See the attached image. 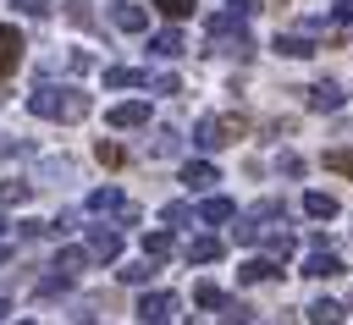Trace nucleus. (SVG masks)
<instances>
[{
  "label": "nucleus",
  "mask_w": 353,
  "mask_h": 325,
  "mask_svg": "<svg viewBox=\"0 0 353 325\" xmlns=\"http://www.w3.org/2000/svg\"><path fill=\"white\" fill-rule=\"evenodd\" d=\"M28 110L44 116V121H83L88 116V94L83 88H33Z\"/></svg>",
  "instance_id": "obj_1"
},
{
  "label": "nucleus",
  "mask_w": 353,
  "mask_h": 325,
  "mask_svg": "<svg viewBox=\"0 0 353 325\" xmlns=\"http://www.w3.org/2000/svg\"><path fill=\"white\" fill-rule=\"evenodd\" d=\"M210 50L215 55H237V61L254 55V39H248V28H243L237 11H215L210 17Z\"/></svg>",
  "instance_id": "obj_2"
},
{
  "label": "nucleus",
  "mask_w": 353,
  "mask_h": 325,
  "mask_svg": "<svg viewBox=\"0 0 353 325\" xmlns=\"http://www.w3.org/2000/svg\"><path fill=\"white\" fill-rule=\"evenodd\" d=\"M237 138V121H221V116H199L193 121V143L199 149H221V143H232Z\"/></svg>",
  "instance_id": "obj_3"
},
{
  "label": "nucleus",
  "mask_w": 353,
  "mask_h": 325,
  "mask_svg": "<svg viewBox=\"0 0 353 325\" xmlns=\"http://www.w3.org/2000/svg\"><path fill=\"white\" fill-rule=\"evenodd\" d=\"M171 308H176L171 292H143L138 297V325H171Z\"/></svg>",
  "instance_id": "obj_4"
},
{
  "label": "nucleus",
  "mask_w": 353,
  "mask_h": 325,
  "mask_svg": "<svg viewBox=\"0 0 353 325\" xmlns=\"http://www.w3.org/2000/svg\"><path fill=\"white\" fill-rule=\"evenodd\" d=\"M303 275H314V281H331V275H342V259L325 248V237H314V253L303 259Z\"/></svg>",
  "instance_id": "obj_5"
},
{
  "label": "nucleus",
  "mask_w": 353,
  "mask_h": 325,
  "mask_svg": "<svg viewBox=\"0 0 353 325\" xmlns=\"http://www.w3.org/2000/svg\"><path fill=\"white\" fill-rule=\"evenodd\" d=\"M110 127H149V99H127V105H110L105 110Z\"/></svg>",
  "instance_id": "obj_6"
},
{
  "label": "nucleus",
  "mask_w": 353,
  "mask_h": 325,
  "mask_svg": "<svg viewBox=\"0 0 353 325\" xmlns=\"http://www.w3.org/2000/svg\"><path fill=\"white\" fill-rule=\"evenodd\" d=\"M110 22H116L121 33H143V28H149V11L132 6V0H116V6H110Z\"/></svg>",
  "instance_id": "obj_7"
},
{
  "label": "nucleus",
  "mask_w": 353,
  "mask_h": 325,
  "mask_svg": "<svg viewBox=\"0 0 353 325\" xmlns=\"http://www.w3.org/2000/svg\"><path fill=\"white\" fill-rule=\"evenodd\" d=\"M182 182H188V193H210V187L221 182V171H215L210 160H188V165H182Z\"/></svg>",
  "instance_id": "obj_8"
},
{
  "label": "nucleus",
  "mask_w": 353,
  "mask_h": 325,
  "mask_svg": "<svg viewBox=\"0 0 353 325\" xmlns=\"http://www.w3.org/2000/svg\"><path fill=\"white\" fill-rule=\"evenodd\" d=\"M83 253H94V259H116L121 253V231H110V226H88V248Z\"/></svg>",
  "instance_id": "obj_9"
},
{
  "label": "nucleus",
  "mask_w": 353,
  "mask_h": 325,
  "mask_svg": "<svg viewBox=\"0 0 353 325\" xmlns=\"http://www.w3.org/2000/svg\"><path fill=\"white\" fill-rule=\"evenodd\" d=\"M22 50H28L22 33H17V28H0V77H11V72L22 66Z\"/></svg>",
  "instance_id": "obj_10"
},
{
  "label": "nucleus",
  "mask_w": 353,
  "mask_h": 325,
  "mask_svg": "<svg viewBox=\"0 0 353 325\" xmlns=\"http://www.w3.org/2000/svg\"><path fill=\"white\" fill-rule=\"evenodd\" d=\"M254 242H265V248H270V259H287V253L298 248V237H292V231H281V226H270V231L259 226V231H254Z\"/></svg>",
  "instance_id": "obj_11"
},
{
  "label": "nucleus",
  "mask_w": 353,
  "mask_h": 325,
  "mask_svg": "<svg viewBox=\"0 0 353 325\" xmlns=\"http://www.w3.org/2000/svg\"><path fill=\"white\" fill-rule=\"evenodd\" d=\"M88 209H94V215H121L127 198H121V187H94V193H88Z\"/></svg>",
  "instance_id": "obj_12"
},
{
  "label": "nucleus",
  "mask_w": 353,
  "mask_h": 325,
  "mask_svg": "<svg viewBox=\"0 0 353 325\" xmlns=\"http://www.w3.org/2000/svg\"><path fill=\"white\" fill-rule=\"evenodd\" d=\"M199 220H210V226H221V220H237V204H232V198H221V193H210V198L199 204Z\"/></svg>",
  "instance_id": "obj_13"
},
{
  "label": "nucleus",
  "mask_w": 353,
  "mask_h": 325,
  "mask_svg": "<svg viewBox=\"0 0 353 325\" xmlns=\"http://www.w3.org/2000/svg\"><path fill=\"white\" fill-rule=\"evenodd\" d=\"M182 253H188V264H215V259H221V242H215V237H188Z\"/></svg>",
  "instance_id": "obj_14"
},
{
  "label": "nucleus",
  "mask_w": 353,
  "mask_h": 325,
  "mask_svg": "<svg viewBox=\"0 0 353 325\" xmlns=\"http://www.w3.org/2000/svg\"><path fill=\"white\" fill-rule=\"evenodd\" d=\"M336 209H342V204H336L331 193H303V215H309V220H336Z\"/></svg>",
  "instance_id": "obj_15"
},
{
  "label": "nucleus",
  "mask_w": 353,
  "mask_h": 325,
  "mask_svg": "<svg viewBox=\"0 0 353 325\" xmlns=\"http://www.w3.org/2000/svg\"><path fill=\"white\" fill-rule=\"evenodd\" d=\"M149 83V72H138V66H110L105 72V88H143Z\"/></svg>",
  "instance_id": "obj_16"
},
{
  "label": "nucleus",
  "mask_w": 353,
  "mask_h": 325,
  "mask_svg": "<svg viewBox=\"0 0 353 325\" xmlns=\"http://www.w3.org/2000/svg\"><path fill=\"white\" fill-rule=\"evenodd\" d=\"M303 314H309L314 325H342V319H347V314H342V303H331V297H314Z\"/></svg>",
  "instance_id": "obj_17"
},
{
  "label": "nucleus",
  "mask_w": 353,
  "mask_h": 325,
  "mask_svg": "<svg viewBox=\"0 0 353 325\" xmlns=\"http://www.w3.org/2000/svg\"><path fill=\"white\" fill-rule=\"evenodd\" d=\"M149 50H154V55H165V61H171V55H182V50H188V39H182V33H176V28H165V33H154V39H149Z\"/></svg>",
  "instance_id": "obj_18"
},
{
  "label": "nucleus",
  "mask_w": 353,
  "mask_h": 325,
  "mask_svg": "<svg viewBox=\"0 0 353 325\" xmlns=\"http://www.w3.org/2000/svg\"><path fill=\"white\" fill-rule=\"evenodd\" d=\"M276 55L303 61V55H314V44H309V39H298V33H276Z\"/></svg>",
  "instance_id": "obj_19"
},
{
  "label": "nucleus",
  "mask_w": 353,
  "mask_h": 325,
  "mask_svg": "<svg viewBox=\"0 0 353 325\" xmlns=\"http://www.w3.org/2000/svg\"><path fill=\"white\" fill-rule=\"evenodd\" d=\"M309 110H342V88H336V83L309 88Z\"/></svg>",
  "instance_id": "obj_20"
},
{
  "label": "nucleus",
  "mask_w": 353,
  "mask_h": 325,
  "mask_svg": "<svg viewBox=\"0 0 353 325\" xmlns=\"http://www.w3.org/2000/svg\"><path fill=\"white\" fill-rule=\"evenodd\" d=\"M83 264H88V253H83V248H61V253H55V270H61L55 281H72Z\"/></svg>",
  "instance_id": "obj_21"
},
{
  "label": "nucleus",
  "mask_w": 353,
  "mask_h": 325,
  "mask_svg": "<svg viewBox=\"0 0 353 325\" xmlns=\"http://www.w3.org/2000/svg\"><path fill=\"white\" fill-rule=\"evenodd\" d=\"M176 242H171V231H143V259L154 264V259H165Z\"/></svg>",
  "instance_id": "obj_22"
},
{
  "label": "nucleus",
  "mask_w": 353,
  "mask_h": 325,
  "mask_svg": "<svg viewBox=\"0 0 353 325\" xmlns=\"http://www.w3.org/2000/svg\"><path fill=\"white\" fill-rule=\"evenodd\" d=\"M176 149H182V138H176L171 127H160V132H154V143H149V154H154V160H171Z\"/></svg>",
  "instance_id": "obj_23"
},
{
  "label": "nucleus",
  "mask_w": 353,
  "mask_h": 325,
  "mask_svg": "<svg viewBox=\"0 0 353 325\" xmlns=\"http://www.w3.org/2000/svg\"><path fill=\"white\" fill-rule=\"evenodd\" d=\"M270 275H276L270 259H243V264H237V281H270Z\"/></svg>",
  "instance_id": "obj_24"
},
{
  "label": "nucleus",
  "mask_w": 353,
  "mask_h": 325,
  "mask_svg": "<svg viewBox=\"0 0 353 325\" xmlns=\"http://www.w3.org/2000/svg\"><path fill=\"white\" fill-rule=\"evenodd\" d=\"M193 303H199V308H221V303H226V292H221V286H210V281H199V286H193Z\"/></svg>",
  "instance_id": "obj_25"
},
{
  "label": "nucleus",
  "mask_w": 353,
  "mask_h": 325,
  "mask_svg": "<svg viewBox=\"0 0 353 325\" xmlns=\"http://www.w3.org/2000/svg\"><path fill=\"white\" fill-rule=\"evenodd\" d=\"M160 220H165V226H182V220H193V204H182V198H171V204L160 209Z\"/></svg>",
  "instance_id": "obj_26"
},
{
  "label": "nucleus",
  "mask_w": 353,
  "mask_h": 325,
  "mask_svg": "<svg viewBox=\"0 0 353 325\" xmlns=\"http://www.w3.org/2000/svg\"><path fill=\"white\" fill-rule=\"evenodd\" d=\"M325 171H336V176H353V149H331V154H325Z\"/></svg>",
  "instance_id": "obj_27"
},
{
  "label": "nucleus",
  "mask_w": 353,
  "mask_h": 325,
  "mask_svg": "<svg viewBox=\"0 0 353 325\" xmlns=\"http://www.w3.org/2000/svg\"><path fill=\"white\" fill-rule=\"evenodd\" d=\"M221 325H254V314L243 303H221Z\"/></svg>",
  "instance_id": "obj_28"
},
{
  "label": "nucleus",
  "mask_w": 353,
  "mask_h": 325,
  "mask_svg": "<svg viewBox=\"0 0 353 325\" xmlns=\"http://www.w3.org/2000/svg\"><path fill=\"white\" fill-rule=\"evenodd\" d=\"M149 275H154V264H149V259H138V264H121V281H132V286H138V281H149Z\"/></svg>",
  "instance_id": "obj_29"
},
{
  "label": "nucleus",
  "mask_w": 353,
  "mask_h": 325,
  "mask_svg": "<svg viewBox=\"0 0 353 325\" xmlns=\"http://www.w3.org/2000/svg\"><path fill=\"white\" fill-rule=\"evenodd\" d=\"M160 6V17H171V22H182L188 11H193V0H154Z\"/></svg>",
  "instance_id": "obj_30"
},
{
  "label": "nucleus",
  "mask_w": 353,
  "mask_h": 325,
  "mask_svg": "<svg viewBox=\"0 0 353 325\" xmlns=\"http://www.w3.org/2000/svg\"><path fill=\"white\" fill-rule=\"evenodd\" d=\"M28 193H33V187H28V182H6V187H0V204H22V198H28Z\"/></svg>",
  "instance_id": "obj_31"
},
{
  "label": "nucleus",
  "mask_w": 353,
  "mask_h": 325,
  "mask_svg": "<svg viewBox=\"0 0 353 325\" xmlns=\"http://www.w3.org/2000/svg\"><path fill=\"white\" fill-rule=\"evenodd\" d=\"M94 154H99V165H121V160H127V154H121L116 143H105V138H99V149H94Z\"/></svg>",
  "instance_id": "obj_32"
},
{
  "label": "nucleus",
  "mask_w": 353,
  "mask_h": 325,
  "mask_svg": "<svg viewBox=\"0 0 353 325\" xmlns=\"http://www.w3.org/2000/svg\"><path fill=\"white\" fill-rule=\"evenodd\" d=\"M154 94H182V83H176V77L165 72V77H154Z\"/></svg>",
  "instance_id": "obj_33"
},
{
  "label": "nucleus",
  "mask_w": 353,
  "mask_h": 325,
  "mask_svg": "<svg viewBox=\"0 0 353 325\" xmlns=\"http://www.w3.org/2000/svg\"><path fill=\"white\" fill-rule=\"evenodd\" d=\"M331 17L336 22H353V0H331Z\"/></svg>",
  "instance_id": "obj_34"
},
{
  "label": "nucleus",
  "mask_w": 353,
  "mask_h": 325,
  "mask_svg": "<svg viewBox=\"0 0 353 325\" xmlns=\"http://www.w3.org/2000/svg\"><path fill=\"white\" fill-rule=\"evenodd\" d=\"M17 6H22V11H28V17H44V11H50V6H55V0H17Z\"/></svg>",
  "instance_id": "obj_35"
},
{
  "label": "nucleus",
  "mask_w": 353,
  "mask_h": 325,
  "mask_svg": "<svg viewBox=\"0 0 353 325\" xmlns=\"http://www.w3.org/2000/svg\"><path fill=\"white\" fill-rule=\"evenodd\" d=\"M6 314H11V303H6V297H0V319H6Z\"/></svg>",
  "instance_id": "obj_36"
},
{
  "label": "nucleus",
  "mask_w": 353,
  "mask_h": 325,
  "mask_svg": "<svg viewBox=\"0 0 353 325\" xmlns=\"http://www.w3.org/2000/svg\"><path fill=\"white\" fill-rule=\"evenodd\" d=\"M6 253H11V248H6V242H0V264H6Z\"/></svg>",
  "instance_id": "obj_37"
},
{
  "label": "nucleus",
  "mask_w": 353,
  "mask_h": 325,
  "mask_svg": "<svg viewBox=\"0 0 353 325\" xmlns=\"http://www.w3.org/2000/svg\"><path fill=\"white\" fill-rule=\"evenodd\" d=\"M0 231H6V204H0Z\"/></svg>",
  "instance_id": "obj_38"
},
{
  "label": "nucleus",
  "mask_w": 353,
  "mask_h": 325,
  "mask_svg": "<svg viewBox=\"0 0 353 325\" xmlns=\"http://www.w3.org/2000/svg\"><path fill=\"white\" fill-rule=\"evenodd\" d=\"M22 325H33V319H22Z\"/></svg>",
  "instance_id": "obj_39"
},
{
  "label": "nucleus",
  "mask_w": 353,
  "mask_h": 325,
  "mask_svg": "<svg viewBox=\"0 0 353 325\" xmlns=\"http://www.w3.org/2000/svg\"><path fill=\"white\" fill-rule=\"evenodd\" d=\"M347 308H353V303H347ZM347 308H342V314H347Z\"/></svg>",
  "instance_id": "obj_40"
},
{
  "label": "nucleus",
  "mask_w": 353,
  "mask_h": 325,
  "mask_svg": "<svg viewBox=\"0 0 353 325\" xmlns=\"http://www.w3.org/2000/svg\"><path fill=\"white\" fill-rule=\"evenodd\" d=\"M88 325H94V319H88Z\"/></svg>",
  "instance_id": "obj_41"
}]
</instances>
